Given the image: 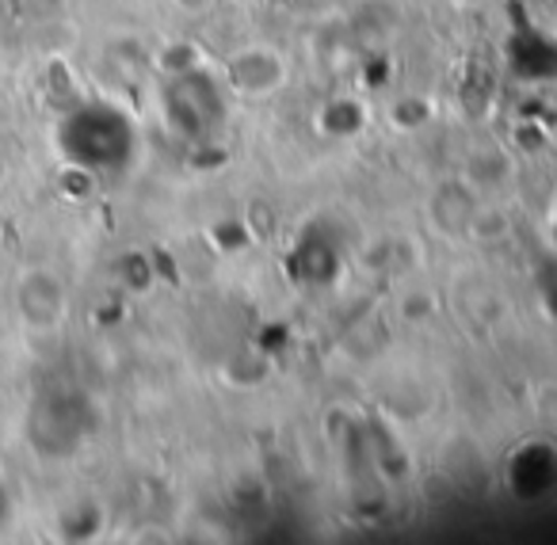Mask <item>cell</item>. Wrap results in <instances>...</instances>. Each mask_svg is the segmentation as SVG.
<instances>
[]
</instances>
